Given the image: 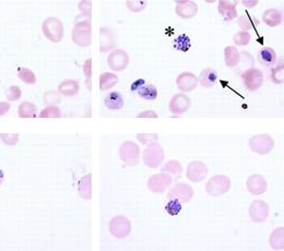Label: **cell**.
<instances>
[{
    "mask_svg": "<svg viewBox=\"0 0 284 251\" xmlns=\"http://www.w3.org/2000/svg\"><path fill=\"white\" fill-rule=\"evenodd\" d=\"M270 246L275 250H283L284 249V229L280 227L272 232L270 235Z\"/></svg>",
    "mask_w": 284,
    "mask_h": 251,
    "instance_id": "cell-30",
    "label": "cell"
},
{
    "mask_svg": "<svg viewBox=\"0 0 284 251\" xmlns=\"http://www.w3.org/2000/svg\"><path fill=\"white\" fill-rule=\"evenodd\" d=\"M190 106H191L190 98L189 96L185 95L184 93H178V94L174 95L169 104L170 112L173 113L174 115H183L184 113L187 112Z\"/></svg>",
    "mask_w": 284,
    "mask_h": 251,
    "instance_id": "cell-14",
    "label": "cell"
},
{
    "mask_svg": "<svg viewBox=\"0 0 284 251\" xmlns=\"http://www.w3.org/2000/svg\"><path fill=\"white\" fill-rule=\"evenodd\" d=\"M61 117V110L57 106H46L39 113V118H59Z\"/></svg>",
    "mask_w": 284,
    "mask_h": 251,
    "instance_id": "cell-37",
    "label": "cell"
},
{
    "mask_svg": "<svg viewBox=\"0 0 284 251\" xmlns=\"http://www.w3.org/2000/svg\"><path fill=\"white\" fill-rule=\"evenodd\" d=\"M80 91L79 82L73 79L63 80L62 82L58 85V92L60 95L63 96H74L77 95Z\"/></svg>",
    "mask_w": 284,
    "mask_h": 251,
    "instance_id": "cell-21",
    "label": "cell"
},
{
    "mask_svg": "<svg viewBox=\"0 0 284 251\" xmlns=\"http://www.w3.org/2000/svg\"><path fill=\"white\" fill-rule=\"evenodd\" d=\"M22 95V91L19 86L16 85H12L10 86L9 89L5 91V97H7V100L9 102H15L18 101L19 98Z\"/></svg>",
    "mask_w": 284,
    "mask_h": 251,
    "instance_id": "cell-42",
    "label": "cell"
},
{
    "mask_svg": "<svg viewBox=\"0 0 284 251\" xmlns=\"http://www.w3.org/2000/svg\"><path fill=\"white\" fill-rule=\"evenodd\" d=\"M43 101L47 106H56V105L61 103V95L58 91H47L44 93Z\"/></svg>",
    "mask_w": 284,
    "mask_h": 251,
    "instance_id": "cell-35",
    "label": "cell"
},
{
    "mask_svg": "<svg viewBox=\"0 0 284 251\" xmlns=\"http://www.w3.org/2000/svg\"><path fill=\"white\" fill-rule=\"evenodd\" d=\"M208 166L200 161L189 163L186 171V177L193 183H200L207 178Z\"/></svg>",
    "mask_w": 284,
    "mask_h": 251,
    "instance_id": "cell-13",
    "label": "cell"
},
{
    "mask_svg": "<svg viewBox=\"0 0 284 251\" xmlns=\"http://www.w3.org/2000/svg\"><path fill=\"white\" fill-rule=\"evenodd\" d=\"M182 203L175 200V199H170V201L166 203L165 206V211L169 213L171 217H176L179 214V212L182 211Z\"/></svg>",
    "mask_w": 284,
    "mask_h": 251,
    "instance_id": "cell-38",
    "label": "cell"
},
{
    "mask_svg": "<svg viewBox=\"0 0 284 251\" xmlns=\"http://www.w3.org/2000/svg\"><path fill=\"white\" fill-rule=\"evenodd\" d=\"M2 182H3V172L0 169V185L2 184Z\"/></svg>",
    "mask_w": 284,
    "mask_h": 251,
    "instance_id": "cell-50",
    "label": "cell"
},
{
    "mask_svg": "<svg viewBox=\"0 0 284 251\" xmlns=\"http://www.w3.org/2000/svg\"><path fill=\"white\" fill-rule=\"evenodd\" d=\"M138 95L146 101H154L158 97V89L153 84H146L138 91Z\"/></svg>",
    "mask_w": 284,
    "mask_h": 251,
    "instance_id": "cell-32",
    "label": "cell"
},
{
    "mask_svg": "<svg viewBox=\"0 0 284 251\" xmlns=\"http://www.w3.org/2000/svg\"><path fill=\"white\" fill-rule=\"evenodd\" d=\"M115 47V37L108 27L100 28V50L105 52Z\"/></svg>",
    "mask_w": 284,
    "mask_h": 251,
    "instance_id": "cell-20",
    "label": "cell"
},
{
    "mask_svg": "<svg viewBox=\"0 0 284 251\" xmlns=\"http://www.w3.org/2000/svg\"><path fill=\"white\" fill-rule=\"evenodd\" d=\"M0 139L2 140V142L5 145L13 147V145H15L19 141V134H16V133H12V134L2 133V134H0Z\"/></svg>",
    "mask_w": 284,
    "mask_h": 251,
    "instance_id": "cell-43",
    "label": "cell"
},
{
    "mask_svg": "<svg viewBox=\"0 0 284 251\" xmlns=\"http://www.w3.org/2000/svg\"><path fill=\"white\" fill-rule=\"evenodd\" d=\"M119 156L126 165L136 166L140 160V148L132 141H126L120 145Z\"/></svg>",
    "mask_w": 284,
    "mask_h": 251,
    "instance_id": "cell-5",
    "label": "cell"
},
{
    "mask_svg": "<svg viewBox=\"0 0 284 251\" xmlns=\"http://www.w3.org/2000/svg\"><path fill=\"white\" fill-rule=\"evenodd\" d=\"M243 82L248 91H257L263 86L264 74L257 68H249L242 74Z\"/></svg>",
    "mask_w": 284,
    "mask_h": 251,
    "instance_id": "cell-9",
    "label": "cell"
},
{
    "mask_svg": "<svg viewBox=\"0 0 284 251\" xmlns=\"http://www.w3.org/2000/svg\"><path fill=\"white\" fill-rule=\"evenodd\" d=\"M138 118H158L159 116L153 110H144V112L137 115Z\"/></svg>",
    "mask_w": 284,
    "mask_h": 251,
    "instance_id": "cell-47",
    "label": "cell"
},
{
    "mask_svg": "<svg viewBox=\"0 0 284 251\" xmlns=\"http://www.w3.org/2000/svg\"><path fill=\"white\" fill-rule=\"evenodd\" d=\"M18 77L20 78V80H22L23 82L26 84H35L36 83V77L35 74L33 73L32 70L24 68V67H20L18 68Z\"/></svg>",
    "mask_w": 284,
    "mask_h": 251,
    "instance_id": "cell-36",
    "label": "cell"
},
{
    "mask_svg": "<svg viewBox=\"0 0 284 251\" xmlns=\"http://www.w3.org/2000/svg\"><path fill=\"white\" fill-rule=\"evenodd\" d=\"M138 140L140 141V143L144 145H150L152 143L158 142L159 136L156 133H139L137 136Z\"/></svg>",
    "mask_w": 284,
    "mask_h": 251,
    "instance_id": "cell-41",
    "label": "cell"
},
{
    "mask_svg": "<svg viewBox=\"0 0 284 251\" xmlns=\"http://www.w3.org/2000/svg\"><path fill=\"white\" fill-rule=\"evenodd\" d=\"M42 31L44 36L51 43H60L63 37L62 22L56 16H49L43 21Z\"/></svg>",
    "mask_w": 284,
    "mask_h": 251,
    "instance_id": "cell-2",
    "label": "cell"
},
{
    "mask_svg": "<svg viewBox=\"0 0 284 251\" xmlns=\"http://www.w3.org/2000/svg\"><path fill=\"white\" fill-rule=\"evenodd\" d=\"M83 73H84L86 79L91 80V77H92V59H91V58H89V59H86L84 61Z\"/></svg>",
    "mask_w": 284,
    "mask_h": 251,
    "instance_id": "cell-45",
    "label": "cell"
},
{
    "mask_svg": "<svg viewBox=\"0 0 284 251\" xmlns=\"http://www.w3.org/2000/svg\"><path fill=\"white\" fill-rule=\"evenodd\" d=\"M161 172L169 174L170 176L173 178V180L175 179H179L182 176V172H183V167L182 164L176 160H172L170 162H167L166 164L163 166V168L161 169Z\"/></svg>",
    "mask_w": 284,
    "mask_h": 251,
    "instance_id": "cell-27",
    "label": "cell"
},
{
    "mask_svg": "<svg viewBox=\"0 0 284 251\" xmlns=\"http://www.w3.org/2000/svg\"><path fill=\"white\" fill-rule=\"evenodd\" d=\"M173 178L169 174L161 172L154 174L148 180V189L153 194H163L172 185Z\"/></svg>",
    "mask_w": 284,
    "mask_h": 251,
    "instance_id": "cell-8",
    "label": "cell"
},
{
    "mask_svg": "<svg viewBox=\"0 0 284 251\" xmlns=\"http://www.w3.org/2000/svg\"><path fill=\"white\" fill-rule=\"evenodd\" d=\"M252 35L249 34V32H244V31H240L237 32L234 37H233V42L236 46H246L251 42Z\"/></svg>",
    "mask_w": 284,
    "mask_h": 251,
    "instance_id": "cell-39",
    "label": "cell"
},
{
    "mask_svg": "<svg viewBox=\"0 0 284 251\" xmlns=\"http://www.w3.org/2000/svg\"><path fill=\"white\" fill-rule=\"evenodd\" d=\"M176 85L179 91L191 92L198 85V78L191 72H183L177 77Z\"/></svg>",
    "mask_w": 284,
    "mask_h": 251,
    "instance_id": "cell-17",
    "label": "cell"
},
{
    "mask_svg": "<svg viewBox=\"0 0 284 251\" xmlns=\"http://www.w3.org/2000/svg\"><path fill=\"white\" fill-rule=\"evenodd\" d=\"M249 148L260 155L269 154L275 147V141L269 134H257L249 139Z\"/></svg>",
    "mask_w": 284,
    "mask_h": 251,
    "instance_id": "cell-6",
    "label": "cell"
},
{
    "mask_svg": "<svg viewBox=\"0 0 284 251\" xmlns=\"http://www.w3.org/2000/svg\"><path fill=\"white\" fill-rule=\"evenodd\" d=\"M271 80L276 84H282L284 81V65H283V57L279 60L278 65L272 68L271 70Z\"/></svg>",
    "mask_w": 284,
    "mask_h": 251,
    "instance_id": "cell-34",
    "label": "cell"
},
{
    "mask_svg": "<svg viewBox=\"0 0 284 251\" xmlns=\"http://www.w3.org/2000/svg\"><path fill=\"white\" fill-rule=\"evenodd\" d=\"M218 81H219L218 71H216V70L212 68H207L205 70H202L198 78V83L206 87V89H211V87H213L218 83Z\"/></svg>",
    "mask_w": 284,
    "mask_h": 251,
    "instance_id": "cell-19",
    "label": "cell"
},
{
    "mask_svg": "<svg viewBox=\"0 0 284 251\" xmlns=\"http://www.w3.org/2000/svg\"><path fill=\"white\" fill-rule=\"evenodd\" d=\"M224 60L228 68H235L241 61V52L235 46H228L224 48Z\"/></svg>",
    "mask_w": 284,
    "mask_h": 251,
    "instance_id": "cell-23",
    "label": "cell"
},
{
    "mask_svg": "<svg viewBox=\"0 0 284 251\" xmlns=\"http://www.w3.org/2000/svg\"><path fill=\"white\" fill-rule=\"evenodd\" d=\"M169 199H175L181 203H187L194 198V189L187 184H176L167 192Z\"/></svg>",
    "mask_w": 284,
    "mask_h": 251,
    "instance_id": "cell-10",
    "label": "cell"
},
{
    "mask_svg": "<svg viewBox=\"0 0 284 251\" xmlns=\"http://www.w3.org/2000/svg\"><path fill=\"white\" fill-rule=\"evenodd\" d=\"M72 40L79 47H88L92 43V23L90 19L76 22L72 30Z\"/></svg>",
    "mask_w": 284,
    "mask_h": 251,
    "instance_id": "cell-1",
    "label": "cell"
},
{
    "mask_svg": "<svg viewBox=\"0 0 284 251\" xmlns=\"http://www.w3.org/2000/svg\"><path fill=\"white\" fill-rule=\"evenodd\" d=\"M127 7L130 11L135 13L141 12V11L147 7V1L146 0H127L126 1Z\"/></svg>",
    "mask_w": 284,
    "mask_h": 251,
    "instance_id": "cell-40",
    "label": "cell"
},
{
    "mask_svg": "<svg viewBox=\"0 0 284 251\" xmlns=\"http://www.w3.org/2000/svg\"><path fill=\"white\" fill-rule=\"evenodd\" d=\"M259 21L255 16H252L249 13H245L244 15H241L237 20V25L244 32H248L255 26L259 25Z\"/></svg>",
    "mask_w": 284,
    "mask_h": 251,
    "instance_id": "cell-29",
    "label": "cell"
},
{
    "mask_svg": "<svg viewBox=\"0 0 284 251\" xmlns=\"http://www.w3.org/2000/svg\"><path fill=\"white\" fill-rule=\"evenodd\" d=\"M143 85H146V80H144V79H138V80L135 81V82H132V84L130 86V91L131 92H138Z\"/></svg>",
    "mask_w": 284,
    "mask_h": 251,
    "instance_id": "cell-46",
    "label": "cell"
},
{
    "mask_svg": "<svg viewBox=\"0 0 284 251\" xmlns=\"http://www.w3.org/2000/svg\"><path fill=\"white\" fill-rule=\"evenodd\" d=\"M175 12L182 19H193L198 12V5L193 0H181L176 2Z\"/></svg>",
    "mask_w": 284,
    "mask_h": 251,
    "instance_id": "cell-15",
    "label": "cell"
},
{
    "mask_svg": "<svg viewBox=\"0 0 284 251\" xmlns=\"http://www.w3.org/2000/svg\"><path fill=\"white\" fill-rule=\"evenodd\" d=\"M11 108L9 102H0V116H3L9 112Z\"/></svg>",
    "mask_w": 284,
    "mask_h": 251,
    "instance_id": "cell-48",
    "label": "cell"
},
{
    "mask_svg": "<svg viewBox=\"0 0 284 251\" xmlns=\"http://www.w3.org/2000/svg\"><path fill=\"white\" fill-rule=\"evenodd\" d=\"M231 189V179L225 175H217L210 178L206 185V191L211 197H220L228 194Z\"/></svg>",
    "mask_w": 284,
    "mask_h": 251,
    "instance_id": "cell-4",
    "label": "cell"
},
{
    "mask_svg": "<svg viewBox=\"0 0 284 251\" xmlns=\"http://www.w3.org/2000/svg\"><path fill=\"white\" fill-rule=\"evenodd\" d=\"M258 59L262 65L266 67H272L277 62V52L271 47L263 48L259 51Z\"/></svg>",
    "mask_w": 284,
    "mask_h": 251,
    "instance_id": "cell-26",
    "label": "cell"
},
{
    "mask_svg": "<svg viewBox=\"0 0 284 251\" xmlns=\"http://www.w3.org/2000/svg\"><path fill=\"white\" fill-rule=\"evenodd\" d=\"M242 3L244 7L251 9V8L256 7V5L259 3V1L258 0H242Z\"/></svg>",
    "mask_w": 284,
    "mask_h": 251,
    "instance_id": "cell-49",
    "label": "cell"
},
{
    "mask_svg": "<svg viewBox=\"0 0 284 251\" xmlns=\"http://www.w3.org/2000/svg\"><path fill=\"white\" fill-rule=\"evenodd\" d=\"M263 21L265 24L271 27H276L282 24L283 22V15L280 10L278 9H268L266 10L263 14Z\"/></svg>",
    "mask_w": 284,
    "mask_h": 251,
    "instance_id": "cell-22",
    "label": "cell"
},
{
    "mask_svg": "<svg viewBox=\"0 0 284 251\" xmlns=\"http://www.w3.org/2000/svg\"><path fill=\"white\" fill-rule=\"evenodd\" d=\"M129 55L123 49H114L107 58L108 67L113 71H123L129 65Z\"/></svg>",
    "mask_w": 284,
    "mask_h": 251,
    "instance_id": "cell-11",
    "label": "cell"
},
{
    "mask_svg": "<svg viewBox=\"0 0 284 251\" xmlns=\"http://www.w3.org/2000/svg\"><path fill=\"white\" fill-rule=\"evenodd\" d=\"M173 45H174V47H175V49L183 51V52H186L191 47V40L188 35L181 34V35H178L175 39H174Z\"/></svg>",
    "mask_w": 284,
    "mask_h": 251,
    "instance_id": "cell-33",
    "label": "cell"
},
{
    "mask_svg": "<svg viewBox=\"0 0 284 251\" xmlns=\"http://www.w3.org/2000/svg\"><path fill=\"white\" fill-rule=\"evenodd\" d=\"M246 186L248 191L251 192L252 195L255 196H260L266 192L267 187H268V184H267L266 179L262 175L255 174L249 176L247 182H246Z\"/></svg>",
    "mask_w": 284,
    "mask_h": 251,
    "instance_id": "cell-16",
    "label": "cell"
},
{
    "mask_svg": "<svg viewBox=\"0 0 284 251\" xmlns=\"http://www.w3.org/2000/svg\"><path fill=\"white\" fill-rule=\"evenodd\" d=\"M270 214V208L263 200H255L249 207V217L254 223H264Z\"/></svg>",
    "mask_w": 284,
    "mask_h": 251,
    "instance_id": "cell-12",
    "label": "cell"
},
{
    "mask_svg": "<svg viewBox=\"0 0 284 251\" xmlns=\"http://www.w3.org/2000/svg\"><path fill=\"white\" fill-rule=\"evenodd\" d=\"M118 77L115 73L104 72L100 77V90L101 91H108L118 83Z\"/></svg>",
    "mask_w": 284,
    "mask_h": 251,
    "instance_id": "cell-28",
    "label": "cell"
},
{
    "mask_svg": "<svg viewBox=\"0 0 284 251\" xmlns=\"http://www.w3.org/2000/svg\"><path fill=\"white\" fill-rule=\"evenodd\" d=\"M78 8L81 11V13L85 16H89V19H91V12H92V2L91 1H81L78 4Z\"/></svg>",
    "mask_w": 284,
    "mask_h": 251,
    "instance_id": "cell-44",
    "label": "cell"
},
{
    "mask_svg": "<svg viewBox=\"0 0 284 251\" xmlns=\"http://www.w3.org/2000/svg\"><path fill=\"white\" fill-rule=\"evenodd\" d=\"M79 196L84 200H91L92 198V174H88L81 178L78 185Z\"/></svg>",
    "mask_w": 284,
    "mask_h": 251,
    "instance_id": "cell-24",
    "label": "cell"
},
{
    "mask_svg": "<svg viewBox=\"0 0 284 251\" xmlns=\"http://www.w3.org/2000/svg\"><path fill=\"white\" fill-rule=\"evenodd\" d=\"M237 1H230V0H220L218 5V11L221 14L224 20L230 22L236 19L237 16Z\"/></svg>",
    "mask_w": 284,
    "mask_h": 251,
    "instance_id": "cell-18",
    "label": "cell"
},
{
    "mask_svg": "<svg viewBox=\"0 0 284 251\" xmlns=\"http://www.w3.org/2000/svg\"><path fill=\"white\" fill-rule=\"evenodd\" d=\"M104 104L108 109L119 110L124 107V97L118 92H111L104 98Z\"/></svg>",
    "mask_w": 284,
    "mask_h": 251,
    "instance_id": "cell-25",
    "label": "cell"
},
{
    "mask_svg": "<svg viewBox=\"0 0 284 251\" xmlns=\"http://www.w3.org/2000/svg\"><path fill=\"white\" fill-rule=\"evenodd\" d=\"M37 107L31 102H23L20 104L18 115L20 118H33L36 117Z\"/></svg>",
    "mask_w": 284,
    "mask_h": 251,
    "instance_id": "cell-31",
    "label": "cell"
},
{
    "mask_svg": "<svg viewBox=\"0 0 284 251\" xmlns=\"http://www.w3.org/2000/svg\"><path fill=\"white\" fill-rule=\"evenodd\" d=\"M164 149L158 142L150 144L142 152V161L146 166L150 168H158L162 164V162L164 161Z\"/></svg>",
    "mask_w": 284,
    "mask_h": 251,
    "instance_id": "cell-3",
    "label": "cell"
},
{
    "mask_svg": "<svg viewBox=\"0 0 284 251\" xmlns=\"http://www.w3.org/2000/svg\"><path fill=\"white\" fill-rule=\"evenodd\" d=\"M109 232L114 237L118 239L128 237L131 233L130 221L121 215L113 218L109 222Z\"/></svg>",
    "mask_w": 284,
    "mask_h": 251,
    "instance_id": "cell-7",
    "label": "cell"
}]
</instances>
